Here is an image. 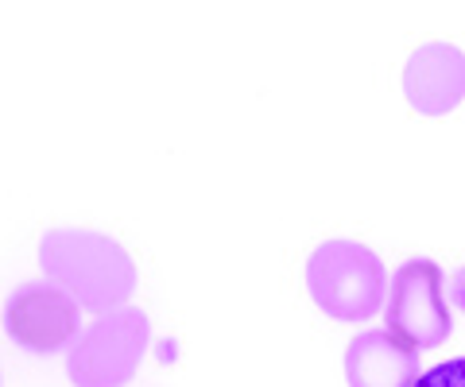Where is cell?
I'll use <instances>...</instances> for the list:
<instances>
[{"label": "cell", "instance_id": "2", "mask_svg": "<svg viewBox=\"0 0 465 387\" xmlns=\"http://www.w3.org/2000/svg\"><path fill=\"white\" fill-rule=\"evenodd\" d=\"M307 291L338 322H365L384 310L388 276L381 256L353 240H326L307 260Z\"/></svg>", "mask_w": 465, "mask_h": 387}, {"label": "cell", "instance_id": "6", "mask_svg": "<svg viewBox=\"0 0 465 387\" xmlns=\"http://www.w3.org/2000/svg\"><path fill=\"white\" fill-rule=\"evenodd\" d=\"M403 97L423 117H446L465 102V54L450 43H423L403 66Z\"/></svg>", "mask_w": 465, "mask_h": 387}, {"label": "cell", "instance_id": "5", "mask_svg": "<svg viewBox=\"0 0 465 387\" xmlns=\"http://www.w3.org/2000/svg\"><path fill=\"white\" fill-rule=\"evenodd\" d=\"M8 329L20 345L54 353L78 337V298L58 283H24L8 298Z\"/></svg>", "mask_w": 465, "mask_h": 387}, {"label": "cell", "instance_id": "7", "mask_svg": "<svg viewBox=\"0 0 465 387\" xmlns=\"http://www.w3.org/2000/svg\"><path fill=\"white\" fill-rule=\"evenodd\" d=\"M419 349L400 341L391 329H369L349 341L345 380L349 387H415L419 383Z\"/></svg>", "mask_w": 465, "mask_h": 387}, {"label": "cell", "instance_id": "4", "mask_svg": "<svg viewBox=\"0 0 465 387\" xmlns=\"http://www.w3.org/2000/svg\"><path fill=\"white\" fill-rule=\"evenodd\" d=\"M384 329H391L411 349H439L450 337V306L442 298V271L430 260H407L388 286Z\"/></svg>", "mask_w": 465, "mask_h": 387}, {"label": "cell", "instance_id": "3", "mask_svg": "<svg viewBox=\"0 0 465 387\" xmlns=\"http://www.w3.org/2000/svg\"><path fill=\"white\" fill-rule=\"evenodd\" d=\"M148 337H152V322L143 310H133V306L105 310L70 345V356H66L70 383L124 387L140 372V361L148 353Z\"/></svg>", "mask_w": 465, "mask_h": 387}, {"label": "cell", "instance_id": "8", "mask_svg": "<svg viewBox=\"0 0 465 387\" xmlns=\"http://www.w3.org/2000/svg\"><path fill=\"white\" fill-rule=\"evenodd\" d=\"M415 387H465V356H461V361H446L439 368L423 372Z\"/></svg>", "mask_w": 465, "mask_h": 387}, {"label": "cell", "instance_id": "9", "mask_svg": "<svg viewBox=\"0 0 465 387\" xmlns=\"http://www.w3.org/2000/svg\"><path fill=\"white\" fill-rule=\"evenodd\" d=\"M450 298H454V306H458V310H465V267L458 271V279L450 283Z\"/></svg>", "mask_w": 465, "mask_h": 387}, {"label": "cell", "instance_id": "1", "mask_svg": "<svg viewBox=\"0 0 465 387\" xmlns=\"http://www.w3.org/2000/svg\"><path fill=\"white\" fill-rule=\"evenodd\" d=\"M39 267L78 298L82 310H116L136 291V264L116 240L90 228H51L39 245Z\"/></svg>", "mask_w": 465, "mask_h": 387}]
</instances>
